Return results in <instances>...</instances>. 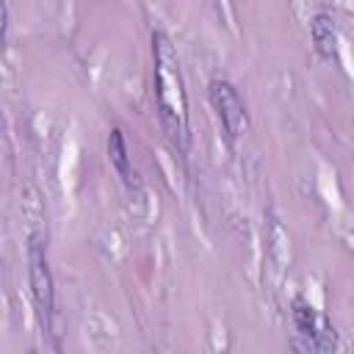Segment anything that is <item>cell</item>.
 <instances>
[{
    "mask_svg": "<svg viewBox=\"0 0 354 354\" xmlns=\"http://www.w3.org/2000/svg\"><path fill=\"white\" fill-rule=\"evenodd\" d=\"M108 155H111V163H113L116 174L124 180V185H133L136 174H133V166H130V158H127V147H124V136H122L119 127H113L111 136H108Z\"/></svg>",
    "mask_w": 354,
    "mask_h": 354,
    "instance_id": "obj_6",
    "label": "cell"
},
{
    "mask_svg": "<svg viewBox=\"0 0 354 354\" xmlns=\"http://www.w3.org/2000/svg\"><path fill=\"white\" fill-rule=\"evenodd\" d=\"M310 36H313V44H315L321 58L337 61V28H335V19L329 14H315L313 17Z\"/></svg>",
    "mask_w": 354,
    "mask_h": 354,
    "instance_id": "obj_5",
    "label": "cell"
},
{
    "mask_svg": "<svg viewBox=\"0 0 354 354\" xmlns=\"http://www.w3.org/2000/svg\"><path fill=\"white\" fill-rule=\"evenodd\" d=\"M152 58H155V105L158 119L169 141L185 152L188 149V97L180 72V58L166 33H152Z\"/></svg>",
    "mask_w": 354,
    "mask_h": 354,
    "instance_id": "obj_1",
    "label": "cell"
},
{
    "mask_svg": "<svg viewBox=\"0 0 354 354\" xmlns=\"http://www.w3.org/2000/svg\"><path fill=\"white\" fill-rule=\"evenodd\" d=\"M207 97H210V105L216 108V113L224 124L227 138L235 141L241 136V127H243V119H246V108H243V100H241L238 88L230 80H210Z\"/></svg>",
    "mask_w": 354,
    "mask_h": 354,
    "instance_id": "obj_3",
    "label": "cell"
},
{
    "mask_svg": "<svg viewBox=\"0 0 354 354\" xmlns=\"http://www.w3.org/2000/svg\"><path fill=\"white\" fill-rule=\"evenodd\" d=\"M293 321H296L299 335L307 337V346H304V348H310V351H329V348H337L335 329H332L326 321H321V318L315 315V310H313L307 301H301V299L293 301Z\"/></svg>",
    "mask_w": 354,
    "mask_h": 354,
    "instance_id": "obj_4",
    "label": "cell"
},
{
    "mask_svg": "<svg viewBox=\"0 0 354 354\" xmlns=\"http://www.w3.org/2000/svg\"><path fill=\"white\" fill-rule=\"evenodd\" d=\"M28 279H30V293H33L39 321L44 329H50L53 310H55V293H53V274L47 266V246L41 235H33L28 246Z\"/></svg>",
    "mask_w": 354,
    "mask_h": 354,
    "instance_id": "obj_2",
    "label": "cell"
}]
</instances>
